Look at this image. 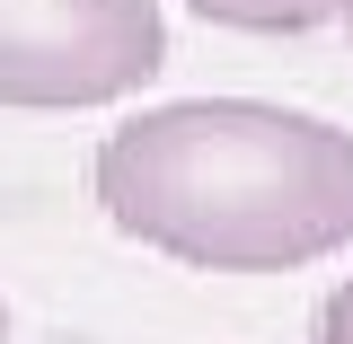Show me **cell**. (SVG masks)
I'll return each instance as SVG.
<instances>
[{
    "label": "cell",
    "mask_w": 353,
    "mask_h": 344,
    "mask_svg": "<svg viewBox=\"0 0 353 344\" xmlns=\"http://www.w3.org/2000/svg\"><path fill=\"white\" fill-rule=\"evenodd\" d=\"M97 212L194 274H292L353 247V132L265 97H176L88 159Z\"/></svg>",
    "instance_id": "cell-1"
},
{
    "label": "cell",
    "mask_w": 353,
    "mask_h": 344,
    "mask_svg": "<svg viewBox=\"0 0 353 344\" xmlns=\"http://www.w3.org/2000/svg\"><path fill=\"white\" fill-rule=\"evenodd\" d=\"M168 71L159 0H0V106H115Z\"/></svg>",
    "instance_id": "cell-2"
},
{
    "label": "cell",
    "mask_w": 353,
    "mask_h": 344,
    "mask_svg": "<svg viewBox=\"0 0 353 344\" xmlns=\"http://www.w3.org/2000/svg\"><path fill=\"white\" fill-rule=\"evenodd\" d=\"M194 18L239 27V36H309V27H345L353 0H185Z\"/></svg>",
    "instance_id": "cell-3"
},
{
    "label": "cell",
    "mask_w": 353,
    "mask_h": 344,
    "mask_svg": "<svg viewBox=\"0 0 353 344\" xmlns=\"http://www.w3.org/2000/svg\"><path fill=\"white\" fill-rule=\"evenodd\" d=\"M309 336H318V344H353V274L318 301V327H309Z\"/></svg>",
    "instance_id": "cell-4"
},
{
    "label": "cell",
    "mask_w": 353,
    "mask_h": 344,
    "mask_svg": "<svg viewBox=\"0 0 353 344\" xmlns=\"http://www.w3.org/2000/svg\"><path fill=\"white\" fill-rule=\"evenodd\" d=\"M0 344H9V301H0Z\"/></svg>",
    "instance_id": "cell-5"
},
{
    "label": "cell",
    "mask_w": 353,
    "mask_h": 344,
    "mask_svg": "<svg viewBox=\"0 0 353 344\" xmlns=\"http://www.w3.org/2000/svg\"><path fill=\"white\" fill-rule=\"evenodd\" d=\"M345 36H353V18H345Z\"/></svg>",
    "instance_id": "cell-6"
}]
</instances>
